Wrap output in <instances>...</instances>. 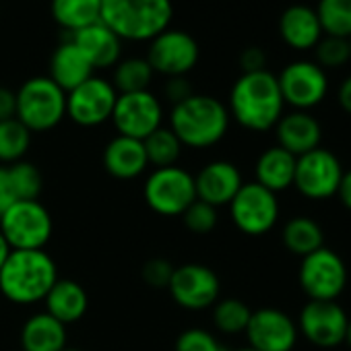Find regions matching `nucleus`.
Instances as JSON below:
<instances>
[{
	"instance_id": "49530a36",
	"label": "nucleus",
	"mask_w": 351,
	"mask_h": 351,
	"mask_svg": "<svg viewBox=\"0 0 351 351\" xmlns=\"http://www.w3.org/2000/svg\"><path fill=\"white\" fill-rule=\"evenodd\" d=\"M343 343H347L349 347H351V318H349V322H347V330H345V341Z\"/></svg>"
},
{
	"instance_id": "393cba45",
	"label": "nucleus",
	"mask_w": 351,
	"mask_h": 351,
	"mask_svg": "<svg viewBox=\"0 0 351 351\" xmlns=\"http://www.w3.org/2000/svg\"><path fill=\"white\" fill-rule=\"evenodd\" d=\"M44 304H46V312L66 326V324L79 322L85 316L89 308V295L85 287L77 283L75 279L58 277L54 287L44 298Z\"/></svg>"
},
{
	"instance_id": "0eeeda50",
	"label": "nucleus",
	"mask_w": 351,
	"mask_h": 351,
	"mask_svg": "<svg viewBox=\"0 0 351 351\" xmlns=\"http://www.w3.org/2000/svg\"><path fill=\"white\" fill-rule=\"evenodd\" d=\"M52 232V215L40 201H17L0 217V234L11 250H44Z\"/></svg>"
},
{
	"instance_id": "9b49d317",
	"label": "nucleus",
	"mask_w": 351,
	"mask_h": 351,
	"mask_svg": "<svg viewBox=\"0 0 351 351\" xmlns=\"http://www.w3.org/2000/svg\"><path fill=\"white\" fill-rule=\"evenodd\" d=\"M197 40L180 29H165L149 42L147 62L153 73L163 77H186L199 62Z\"/></svg>"
},
{
	"instance_id": "2eb2a0df",
	"label": "nucleus",
	"mask_w": 351,
	"mask_h": 351,
	"mask_svg": "<svg viewBox=\"0 0 351 351\" xmlns=\"http://www.w3.org/2000/svg\"><path fill=\"white\" fill-rule=\"evenodd\" d=\"M118 93L110 81L91 77L66 93V116L85 128L99 126L112 118Z\"/></svg>"
},
{
	"instance_id": "1a4fd4ad",
	"label": "nucleus",
	"mask_w": 351,
	"mask_h": 351,
	"mask_svg": "<svg viewBox=\"0 0 351 351\" xmlns=\"http://www.w3.org/2000/svg\"><path fill=\"white\" fill-rule=\"evenodd\" d=\"M343 171L341 159L332 151L318 147L298 157L293 186L308 201H326L337 197Z\"/></svg>"
},
{
	"instance_id": "412c9836",
	"label": "nucleus",
	"mask_w": 351,
	"mask_h": 351,
	"mask_svg": "<svg viewBox=\"0 0 351 351\" xmlns=\"http://www.w3.org/2000/svg\"><path fill=\"white\" fill-rule=\"evenodd\" d=\"M104 167L116 180H134L149 167L143 141L114 136L104 149Z\"/></svg>"
},
{
	"instance_id": "473e14b6",
	"label": "nucleus",
	"mask_w": 351,
	"mask_h": 351,
	"mask_svg": "<svg viewBox=\"0 0 351 351\" xmlns=\"http://www.w3.org/2000/svg\"><path fill=\"white\" fill-rule=\"evenodd\" d=\"M252 310L246 302L238 298H226L213 304V324L217 330L226 335H238L244 332L248 326Z\"/></svg>"
},
{
	"instance_id": "9d476101",
	"label": "nucleus",
	"mask_w": 351,
	"mask_h": 351,
	"mask_svg": "<svg viewBox=\"0 0 351 351\" xmlns=\"http://www.w3.org/2000/svg\"><path fill=\"white\" fill-rule=\"evenodd\" d=\"M228 207L234 226L242 234L252 238L269 234L279 221L277 195L267 191L258 182H244Z\"/></svg>"
},
{
	"instance_id": "f03ea898",
	"label": "nucleus",
	"mask_w": 351,
	"mask_h": 351,
	"mask_svg": "<svg viewBox=\"0 0 351 351\" xmlns=\"http://www.w3.org/2000/svg\"><path fill=\"white\" fill-rule=\"evenodd\" d=\"M56 281L58 269L46 250H11L0 269V293L17 306L44 302Z\"/></svg>"
},
{
	"instance_id": "c9c22d12",
	"label": "nucleus",
	"mask_w": 351,
	"mask_h": 351,
	"mask_svg": "<svg viewBox=\"0 0 351 351\" xmlns=\"http://www.w3.org/2000/svg\"><path fill=\"white\" fill-rule=\"evenodd\" d=\"M182 221L186 226L189 232L197 234V236H207L211 234L215 228H217V221H219V215H217V209L203 203V201H195L182 215Z\"/></svg>"
},
{
	"instance_id": "6e6552de",
	"label": "nucleus",
	"mask_w": 351,
	"mask_h": 351,
	"mask_svg": "<svg viewBox=\"0 0 351 351\" xmlns=\"http://www.w3.org/2000/svg\"><path fill=\"white\" fill-rule=\"evenodd\" d=\"M347 265L330 248L322 246L300 263L298 281L302 291L316 302H337L347 287Z\"/></svg>"
},
{
	"instance_id": "a211bd4d",
	"label": "nucleus",
	"mask_w": 351,
	"mask_h": 351,
	"mask_svg": "<svg viewBox=\"0 0 351 351\" xmlns=\"http://www.w3.org/2000/svg\"><path fill=\"white\" fill-rule=\"evenodd\" d=\"M242 184H244L242 171L238 169L236 163H232L228 159L209 161L195 176L197 199L215 209L230 205L232 199L242 189Z\"/></svg>"
},
{
	"instance_id": "b1692460",
	"label": "nucleus",
	"mask_w": 351,
	"mask_h": 351,
	"mask_svg": "<svg viewBox=\"0 0 351 351\" xmlns=\"http://www.w3.org/2000/svg\"><path fill=\"white\" fill-rule=\"evenodd\" d=\"M48 77L64 91H73L81 83L93 77V66L85 58V54L69 40L62 42L50 56V73Z\"/></svg>"
},
{
	"instance_id": "4468645a",
	"label": "nucleus",
	"mask_w": 351,
	"mask_h": 351,
	"mask_svg": "<svg viewBox=\"0 0 351 351\" xmlns=\"http://www.w3.org/2000/svg\"><path fill=\"white\" fill-rule=\"evenodd\" d=\"M118 134L145 141L151 132L161 126L163 108L161 101L151 91L122 93L116 99L112 118Z\"/></svg>"
},
{
	"instance_id": "20e7f679",
	"label": "nucleus",
	"mask_w": 351,
	"mask_h": 351,
	"mask_svg": "<svg viewBox=\"0 0 351 351\" xmlns=\"http://www.w3.org/2000/svg\"><path fill=\"white\" fill-rule=\"evenodd\" d=\"M173 17L171 0H101V23L120 40L151 42Z\"/></svg>"
},
{
	"instance_id": "c756f323",
	"label": "nucleus",
	"mask_w": 351,
	"mask_h": 351,
	"mask_svg": "<svg viewBox=\"0 0 351 351\" xmlns=\"http://www.w3.org/2000/svg\"><path fill=\"white\" fill-rule=\"evenodd\" d=\"M143 147H145V155H147L149 165H153L155 169L176 165V161H178L182 155V143L171 132L169 126L167 128L159 126L155 132H151L143 141Z\"/></svg>"
},
{
	"instance_id": "bb28decb",
	"label": "nucleus",
	"mask_w": 351,
	"mask_h": 351,
	"mask_svg": "<svg viewBox=\"0 0 351 351\" xmlns=\"http://www.w3.org/2000/svg\"><path fill=\"white\" fill-rule=\"evenodd\" d=\"M281 240L291 254L304 258L324 246V230L312 217L298 215L285 223L281 232Z\"/></svg>"
},
{
	"instance_id": "e433bc0d",
	"label": "nucleus",
	"mask_w": 351,
	"mask_h": 351,
	"mask_svg": "<svg viewBox=\"0 0 351 351\" xmlns=\"http://www.w3.org/2000/svg\"><path fill=\"white\" fill-rule=\"evenodd\" d=\"M173 351H226V349L221 347V343L213 332L201 326H193L178 335Z\"/></svg>"
},
{
	"instance_id": "423d86ee",
	"label": "nucleus",
	"mask_w": 351,
	"mask_h": 351,
	"mask_svg": "<svg viewBox=\"0 0 351 351\" xmlns=\"http://www.w3.org/2000/svg\"><path fill=\"white\" fill-rule=\"evenodd\" d=\"M143 199L157 215L180 217L197 201L195 176L178 165L157 167L147 176Z\"/></svg>"
},
{
	"instance_id": "4be33fe9",
	"label": "nucleus",
	"mask_w": 351,
	"mask_h": 351,
	"mask_svg": "<svg viewBox=\"0 0 351 351\" xmlns=\"http://www.w3.org/2000/svg\"><path fill=\"white\" fill-rule=\"evenodd\" d=\"M281 40L293 50H312L320 42L322 27L316 11L308 5H291L279 17Z\"/></svg>"
},
{
	"instance_id": "09e8293b",
	"label": "nucleus",
	"mask_w": 351,
	"mask_h": 351,
	"mask_svg": "<svg viewBox=\"0 0 351 351\" xmlns=\"http://www.w3.org/2000/svg\"><path fill=\"white\" fill-rule=\"evenodd\" d=\"M62 351H83V349H77V347H69V345H66V347H64Z\"/></svg>"
},
{
	"instance_id": "ea45409f",
	"label": "nucleus",
	"mask_w": 351,
	"mask_h": 351,
	"mask_svg": "<svg viewBox=\"0 0 351 351\" xmlns=\"http://www.w3.org/2000/svg\"><path fill=\"white\" fill-rule=\"evenodd\" d=\"M240 69L242 73H258V71H267V54L256 48L250 46L240 54Z\"/></svg>"
},
{
	"instance_id": "4c0bfd02",
	"label": "nucleus",
	"mask_w": 351,
	"mask_h": 351,
	"mask_svg": "<svg viewBox=\"0 0 351 351\" xmlns=\"http://www.w3.org/2000/svg\"><path fill=\"white\" fill-rule=\"evenodd\" d=\"M173 269H176V267H173L169 261L155 256V258H149V261L143 265L141 277H143V281H145L149 287H153V289H167L169 279H171V275H173Z\"/></svg>"
},
{
	"instance_id": "c03bdc74",
	"label": "nucleus",
	"mask_w": 351,
	"mask_h": 351,
	"mask_svg": "<svg viewBox=\"0 0 351 351\" xmlns=\"http://www.w3.org/2000/svg\"><path fill=\"white\" fill-rule=\"evenodd\" d=\"M337 197H339L341 205H343L345 209H349V211H351V167L343 171V178H341V184H339Z\"/></svg>"
},
{
	"instance_id": "dca6fc26",
	"label": "nucleus",
	"mask_w": 351,
	"mask_h": 351,
	"mask_svg": "<svg viewBox=\"0 0 351 351\" xmlns=\"http://www.w3.org/2000/svg\"><path fill=\"white\" fill-rule=\"evenodd\" d=\"M349 316L345 308L337 302H316L310 300L298 318V330L312 345L322 349H332L345 341Z\"/></svg>"
},
{
	"instance_id": "39448f33",
	"label": "nucleus",
	"mask_w": 351,
	"mask_h": 351,
	"mask_svg": "<svg viewBox=\"0 0 351 351\" xmlns=\"http://www.w3.org/2000/svg\"><path fill=\"white\" fill-rule=\"evenodd\" d=\"M17 93V120L29 132L56 128L66 116V93L50 77H32Z\"/></svg>"
},
{
	"instance_id": "f8f14e48",
	"label": "nucleus",
	"mask_w": 351,
	"mask_h": 351,
	"mask_svg": "<svg viewBox=\"0 0 351 351\" xmlns=\"http://www.w3.org/2000/svg\"><path fill=\"white\" fill-rule=\"evenodd\" d=\"M167 289L171 300L180 308L205 310L219 300L221 281L211 267L201 263H186L173 269Z\"/></svg>"
},
{
	"instance_id": "c85d7f7f",
	"label": "nucleus",
	"mask_w": 351,
	"mask_h": 351,
	"mask_svg": "<svg viewBox=\"0 0 351 351\" xmlns=\"http://www.w3.org/2000/svg\"><path fill=\"white\" fill-rule=\"evenodd\" d=\"M153 75L155 73L149 66L147 58H124L114 66V75L110 83L118 95L138 93V91H149Z\"/></svg>"
},
{
	"instance_id": "f704fd0d",
	"label": "nucleus",
	"mask_w": 351,
	"mask_h": 351,
	"mask_svg": "<svg viewBox=\"0 0 351 351\" xmlns=\"http://www.w3.org/2000/svg\"><path fill=\"white\" fill-rule=\"evenodd\" d=\"M314 50H316V64L322 66L324 71L345 66L351 60V46L347 38L322 36Z\"/></svg>"
},
{
	"instance_id": "7c9ffc66",
	"label": "nucleus",
	"mask_w": 351,
	"mask_h": 351,
	"mask_svg": "<svg viewBox=\"0 0 351 351\" xmlns=\"http://www.w3.org/2000/svg\"><path fill=\"white\" fill-rule=\"evenodd\" d=\"M314 11L324 36L351 38V0H318Z\"/></svg>"
},
{
	"instance_id": "a878e982",
	"label": "nucleus",
	"mask_w": 351,
	"mask_h": 351,
	"mask_svg": "<svg viewBox=\"0 0 351 351\" xmlns=\"http://www.w3.org/2000/svg\"><path fill=\"white\" fill-rule=\"evenodd\" d=\"M23 351H62L66 347V326L46 310L29 316L21 328Z\"/></svg>"
},
{
	"instance_id": "7ed1b4c3",
	"label": "nucleus",
	"mask_w": 351,
	"mask_h": 351,
	"mask_svg": "<svg viewBox=\"0 0 351 351\" xmlns=\"http://www.w3.org/2000/svg\"><path fill=\"white\" fill-rule=\"evenodd\" d=\"M230 112L217 97L193 93L184 101L171 106L169 128L182 147L209 149L217 145L230 128Z\"/></svg>"
},
{
	"instance_id": "6ab92c4d",
	"label": "nucleus",
	"mask_w": 351,
	"mask_h": 351,
	"mask_svg": "<svg viewBox=\"0 0 351 351\" xmlns=\"http://www.w3.org/2000/svg\"><path fill=\"white\" fill-rule=\"evenodd\" d=\"M275 134L281 149L289 151L293 157H300L320 147L322 126L310 112L291 110L279 118L275 124Z\"/></svg>"
},
{
	"instance_id": "aec40b11",
	"label": "nucleus",
	"mask_w": 351,
	"mask_h": 351,
	"mask_svg": "<svg viewBox=\"0 0 351 351\" xmlns=\"http://www.w3.org/2000/svg\"><path fill=\"white\" fill-rule=\"evenodd\" d=\"M95 69H114L120 62L122 40L106 25L101 19L89 27H83L73 34L71 40Z\"/></svg>"
},
{
	"instance_id": "ddd939ff",
	"label": "nucleus",
	"mask_w": 351,
	"mask_h": 351,
	"mask_svg": "<svg viewBox=\"0 0 351 351\" xmlns=\"http://www.w3.org/2000/svg\"><path fill=\"white\" fill-rule=\"evenodd\" d=\"M277 83L283 101L293 110H302V112L316 108L328 93L326 71L312 60L289 62L277 75Z\"/></svg>"
},
{
	"instance_id": "72a5a7b5",
	"label": "nucleus",
	"mask_w": 351,
	"mask_h": 351,
	"mask_svg": "<svg viewBox=\"0 0 351 351\" xmlns=\"http://www.w3.org/2000/svg\"><path fill=\"white\" fill-rule=\"evenodd\" d=\"M9 169V178L15 191L17 201H38L44 189V178L42 171L32 163V161H17L7 167Z\"/></svg>"
},
{
	"instance_id": "58836bf2",
	"label": "nucleus",
	"mask_w": 351,
	"mask_h": 351,
	"mask_svg": "<svg viewBox=\"0 0 351 351\" xmlns=\"http://www.w3.org/2000/svg\"><path fill=\"white\" fill-rule=\"evenodd\" d=\"M163 93H165V99L171 106H176V104H180L193 95V87H191L186 77H169L165 87H163Z\"/></svg>"
},
{
	"instance_id": "cd10ccee",
	"label": "nucleus",
	"mask_w": 351,
	"mask_h": 351,
	"mask_svg": "<svg viewBox=\"0 0 351 351\" xmlns=\"http://www.w3.org/2000/svg\"><path fill=\"white\" fill-rule=\"evenodd\" d=\"M50 11L60 27L75 34L101 19V0H52Z\"/></svg>"
},
{
	"instance_id": "79ce46f5",
	"label": "nucleus",
	"mask_w": 351,
	"mask_h": 351,
	"mask_svg": "<svg viewBox=\"0 0 351 351\" xmlns=\"http://www.w3.org/2000/svg\"><path fill=\"white\" fill-rule=\"evenodd\" d=\"M17 118V93L9 87H0V122Z\"/></svg>"
},
{
	"instance_id": "5701e85b",
	"label": "nucleus",
	"mask_w": 351,
	"mask_h": 351,
	"mask_svg": "<svg viewBox=\"0 0 351 351\" xmlns=\"http://www.w3.org/2000/svg\"><path fill=\"white\" fill-rule=\"evenodd\" d=\"M295 161L298 157H293L289 151L281 149L279 145L265 149L254 165V176H256L254 182H258L261 186H265L275 195L291 189L295 176Z\"/></svg>"
},
{
	"instance_id": "a19ab883",
	"label": "nucleus",
	"mask_w": 351,
	"mask_h": 351,
	"mask_svg": "<svg viewBox=\"0 0 351 351\" xmlns=\"http://www.w3.org/2000/svg\"><path fill=\"white\" fill-rule=\"evenodd\" d=\"M17 203L11 178H9V169L5 165H0V217H3L9 207H13Z\"/></svg>"
},
{
	"instance_id": "f3484780",
	"label": "nucleus",
	"mask_w": 351,
	"mask_h": 351,
	"mask_svg": "<svg viewBox=\"0 0 351 351\" xmlns=\"http://www.w3.org/2000/svg\"><path fill=\"white\" fill-rule=\"evenodd\" d=\"M248 347L254 351H291L298 343L295 320L279 308L252 310L244 330Z\"/></svg>"
},
{
	"instance_id": "2f4dec72",
	"label": "nucleus",
	"mask_w": 351,
	"mask_h": 351,
	"mask_svg": "<svg viewBox=\"0 0 351 351\" xmlns=\"http://www.w3.org/2000/svg\"><path fill=\"white\" fill-rule=\"evenodd\" d=\"M32 147V132L17 120L0 122V163L13 165L21 161Z\"/></svg>"
},
{
	"instance_id": "a18cd8bd",
	"label": "nucleus",
	"mask_w": 351,
	"mask_h": 351,
	"mask_svg": "<svg viewBox=\"0 0 351 351\" xmlns=\"http://www.w3.org/2000/svg\"><path fill=\"white\" fill-rule=\"evenodd\" d=\"M9 254H11V246L7 244L5 236H3V234H0V269H3V265L7 263Z\"/></svg>"
},
{
	"instance_id": "de8ad7c7",
	"label": "nucleus",
	"mask_w": 351,
	"mask_h": 351,
	"mask_svg": "<svg viewBox=\"0 0 351 351\" xmlns=\"http://www.w3.org/2000/svg\"><path fill=\"white\" fill-rule=\"evenodd\" d=\"M226 351H254V349H250V347H240V349H226Z\"/></svg>"
},
{
	"instance_id": "f257e3e1",
	"label": "nucleus",
	"mask_w": 351,
	"mask_h": 351,
	"mask_svg": "<svg viewBox=\"0 0 351 351\" xmlns=\"http://www.w3.org/2000/svg\"><path fill=\"white\" fill-rule=\"evenodd\" d=\"M283 95L277 77L269 71L242 73L230 91V118L252 132L275 128L283 116Z\"/></svg>"
},
{
	"instance_id": "37998d69",
	"label": "nucleus",
	"mask_w": 351,
	"mask_h": 351,
	"mask_svg": "<svg viewBox=\"0 0 351 351\" xmlns=\"http://www.w3.org/2000/svg\"><path fill=\"white\" fill-rule=\"evenodd\" d=\"M337 101H339L341 110L351 116V75H347L341 81V85L337 89Z\"/></svg>"
},
{
	"instance_id": "8fccbe9b",
	"label": "nucleus",
	"mask_w": 351,
	"mask_h": 351,
	"mask_svg": "<svg viewBox=\"0 0 351 351\" xmlns=\"http://www.w3.org/2000/svg\"><path fill=\"white\" fill-rule=\"evenodd\" d=\"M349 46H351V38H349Z\"/></svg>"
}]
</instances>
